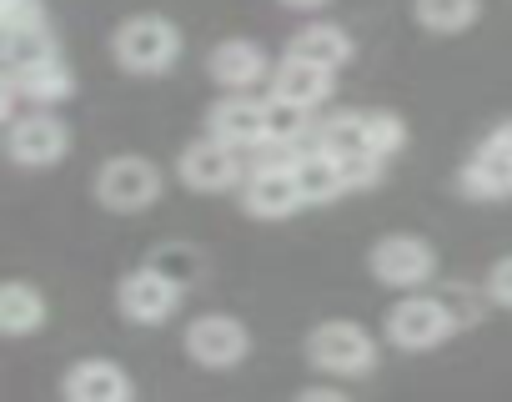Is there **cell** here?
Returning a JSON list of instances; mask_svg holds the SVG:
<instances>
[{
  "label": "cell",
  "instance_id": "cell-1",
  "mask_svg": "<svg viewBox=\"0 0 512 402\" xmlns=\"http://www.w3.org/2000/svg\"><path fill=\"white\" fill-rule=\"evenodd\" d=\"M111 51H116V61H121L126 71L151 76V71H166V66L181 56V31H176L171 21H161V16H136V21H126V26L116 31Z\"/></svg>",
  "mask_w": 512,
  "mask_h": 402
},
{
  "label": "cell",
  "instance_id": "cell-2",
  "mask_svg": "<svg viewBox=\"0 0 512 402\" xmlns=\"http://www.w3.org/2000/svg\"><path fill=\"white\" fill-rule=\"evenodd\" d=\"M161 196V171L146 156H111L96 176V201L106 212H146Z\"/></svg>",
  "mask_w": 512,
  "mask_h": 402
},
{
  "label": "cell",
  "instance_id": "cell-3",
  "mask_svg": "<svg viewBox=\"0 0 512 402\" xmlns=\"http://www.w3.org/2000/svg\"><path fill=\"white\" fill-rule=\"evenodd\" d=\"M307 357L312 367L322 372H337V377H367L377 367V347L362 327L352 322H322L312 337H307Z\"/></svg>",
  "mask_w": 512,
  "mask_h": 402
},
{
  "label": "cell",
  "instance_id": "cell-4",
  "mask_svg": "<svg viewBox=\"0 0 512 402\" xmlns=\"http://www.w3.org/2000/svg\"><path fill=\"white\" fill-rule=\"evenodd\" d=\"M457 332L452 312L442 307V297H402L392 312H387V337L407 352H427L437 342H447Z\"/></svg>",
  "mask_w": 512,
  "mask_h": 402
},
{
  "label": "cell",
  "instance_id": "cell-5",
  "mask_svg": "<svg viewBox=\"0 0 512 402\" xmlns=\"http://www.w3.org/2000/svg\"><path fill=\"white\" fill-rule=\"evenodd\" d=\"M186 352H191V362L221 372V367H236V362L251 352V332H246L236 317L211 312V317H196V322L186 327Z\"/></svg>",
  "mask_w": 512,
  "mask_h": 402
},
{
  "label": "cell",
  "instance_id": "cell-6",
  "mask_svg": "<svg viewBox=\"0 0 512 402\" xmlns=\"http://www.w3.org/2000/svg\"><path fill=\"white\" fill-rule=\"evenodd\" d=\"M11 161L21 166H56L71 146V131L61 116L51 111H31V116H11Z\"/></svg>",
  "mask_w": 512,
  "mask_h": 402
},
{
  "label": "cell",
  "instance_id": "cell-7",
  "mask_svg": "<svg viewBox=\"0 0 512 402\" xmlns=\"http://www.w3.org/2000/svg\"><path fill=\"white\" fill-rule=\"evenodd\" d=\"M432 267H437V257H432V247L422 237H382L372 247V277L382 287L412 292V287H422L432 277Z\"/></svg>",
  "mask_w": 512,
  "mask_h": 402
},
{
  "label": "cell",
  "instance_id": "cell-8",
  "mask_svg": "<svg viewBox=\"0 0 512 402\" xmlns=\"http://www.w3.org/2000/svg\"><path fill=\"white\" fill-rule=\"evenodd\" d=\"M241 207H246L251 217H267V222L302 212V207H307V191H302V181H297V161H292V166H256V176L246 181Z\"/></svg>",
  "mask_w": 512,
  "mask_h": 402
},
{
  "label": "cell",
  "instance_id": "cell-9",
  "mask_svg": "<svg viewBox=\"0 0 512 402\" xmlns=\"http://www.w3.org/2000/svg\"><path fill=\"white\" fill-rule=\"evenodd\" d=\"M116 302H121V312H126L131 322L156 327V322H166V317L176 312V302H181V282H171L161 267H141V272H131V277L121 282Z\"/></svg>",
  "mask_w": 512,
  "mask_h": 402
},
{
  "label": "cell",
  "instance_id": "cell-10",
  "mask_svg": "<svg viewBox=\"0 0 512 402\" xmlns=\"http://www.w3.org/2000/svg\"><path fill=\"white\" fill-rule=\"evenodd\" d=\"M462 191L467 196H507L512 191V126H497L472 161L462 166Z\"/></svg>",
  "mask_w": 512,
  "mask_h": 402
},
{
  "label": "cell",
  "instance_id": "cell-11",
  "mask_svg": "<svg viewBox=\"0 0 512 402\" xmlns=\"http://www.w3.org/2000/svg\"><path fill=\"white\" fill-rule=\"evenodd\" d=\"M236 156H241L236 146H226L221 136H206V141H191L176 166H181V181L191 191H226L236 181V171H241Z\"/></svg>",
  "mask_w": 512,
  "mask_h": 402
},
{
  "label": "cell",
  "instance_id": "cell-12",
  "mask_svg": "<svg viewBox=\"0 0 512 402\" xmlns=\"http://www.w3.org/2000/svg\"><path fill=\"white\" fill-rule=\"evenodd\" d=\"M211 136H221V141L236 146V151L262 146V141H267V106L246 101L241 91L226 96V101H216V106H211Z\"/></svg>",
  "mask_w": 512,
  "mask_h": 402
},
{
  "label": "cell",
  "instance_id": "cell-13",
  "mask_svg": "<svg viewBox=\"0 0 512 402\" xmlns=\"http://www.w3.org/2000/svg\"><path fill=\"white\" fill-rule=\"evenodd\" d=\"M61 387H66L71 402H126V397H131V377H126L116 362H106V357L76 362Z\"/></svg>",
  "mask_w": 512,
  "mask_h": 402
},
{
  "label": "cell",
  "instance_id": "cell-14",
  "mask_svg": "<svg viewBox=\"0 0 512 402\" xmlns=\"http://www.w3.org/2000/svg\"><path fill=\"white\" fill-rule=\"evenodd\" d=\"M262 71H267V56L251 41H221L211 51V81H221L231 91H246L251 81H262Z\"/></svg>",
  "mask_w": 512,
  "mask_h": 402
},
{
  "label": "cell",
  "instance_id": "cell-15",
  "mask_svg": "<svg viewBox=\"0 0 512 402\" xmlns=\"http://www.w3.org/2000/svg\"><path fill=\"white\" fill-rule=\"evenodd\" d=\"M6 81H11L26 101H36V106L66 101V96L76 91V76H71V66H66L61 56H51V61H41V66H31V71H11Z\"/></svg>",
  "mask_w": 512,
  "mask_h": 402
},
{
  "label": "cell",
  "instance_id": "cell-16",
  "mask_svg": "<svg viewBox=\"0 0 512 402\" xmlns=\"http://www.w3.org/2000/svg\"><path fill=\"white\" fill-rule=\"evenodd\" d=\"M277 96L287 101H302V106H322L332 96V71L317 66V61H302V56H287L282 71H277Z\"/></svg>",
  "mask_w": 512,
  "mask_h": 402
},
{
  "label": "cell",
  "instance_id": "cell-17",
  "mask_svg": "<svg viewBox=\"0 0 512 402\" xmlns=\"http://www.w3.org/2000/svg\"><path fill=\"white\" fill-rule=\"evenodd\" d=\"M297 181H302V191H307V207L312 201H337L342 191H347V171H342V161L332 156V151H312V156H297Z\"/></svg>",
  "mask_w": 512,
  "mask_h": 402
},
{
  "label": "cell",
  "instance_id": "cell-18",
  "mask_svg": "<svg viewBox=\"0 0 512 402\" xmlns=\"http://www.w3.org/2000/svg\"><path fill=\"white\" fill-rule=\"evenodd\" d=\"M46 322V297L26 282H11L6 292H0V332L6 337H26Z\"/></svg>",
  "mask_w": 512,
  "mask_h": 402
},
{
  "label": "cell",
  "instance_id": "cell-19",
  "mask_svg": "<svg viewBox=\"0 0 512 402\" xmlns=\"http://www.w3.org/2000/svg\"><path fill=\"white\" fill-rule=\"evenodd\" d=\"M287 56H302V61H317V66L337 71V66L352 61V41H347L342 26H307V31H297Z\"/></svg>",
  "mask_w": 512,
  "mask_h": 402
},
{
  "label": "cell",
  "instance_id": "cell-20",
  "mask_svg": "<svg viewBox=\"0 0 512 402\" xmlns=\"http://www.w3.org/2000/svg\"><path fill=\"white\" fill-rule=\"evenodd\" d=\"M0 56H6V76H11V71H31V66L51 61L56 46H51V31L46 26H21V31H6Z\"/></svg>",
  "mask_w": 512,
  "mask_h": 402
},
{
  "label": "cell",
  "instance_id": "cell-21",
  "mask_svg": "<svg viewBox=\"0 0 512 402\" xmlns=\"http://www.w3.org/2000/svg\"><path fill=\"white\" fill-rule=\"evenodd\" d=\"M412 6H417V21H422L427 31L457 36V31H467V26L477 21L482 0H412Z\"/></svg>",
  "mask_w": 512,
  "mask_h": 402
},
{
  "label": "cell",
  "instance_id": "cell-22",
  "mask_svg": "<svg viewBox=\"0 0 512 402\" xmlns=\"http://www.w3.org/2000/svg\"><path fill=\"white\" fill-rule=\"evenodd\" d=\"M317 146L332 151V156L372 151V146H367V111H342V116H332V121L322 126V141H317Z\"/></svg>",
  "mask_w": 512,
  "mask_h": 402
},
{
  "label": "cell",
  "instance_id": "cell-23",
  "mask_svg": "<svg viewBox=\"0 0 512 402\" xmlns=\"http://www.w3.org/2000/svg\"><path fill=\"white\" fill-rule=\"evenodd\" d=\"M307 111H312V106H302V101L272 96V101H267V141H272V146L302 141V136H307Z\"/></svg>",
  "mask_w": 512,
  "mask_h": 402
},
{
  "label": "cell",
  "instance_id": "cell-24",
  "mask_svg": "<svg viewBox=\"0 0 512 402\" xmlns=\"http://www.w3.org/2000/svg\"><path fill=\"white\" fill-rule=\"evenodd\" d=\"M367 146L387 161L392 151H402V146H407V126H402L392 111H367Z\"/></svg>",
  "mask_w": 512,
  "mask_h": 402
},
{
  "label": "cell",
  "instance_id": "cell-25",
  "mask_svg": "<svg viewBox=\"0 0 512 402\" xmlns=\"http://www.w3.org/2000/svg\"><path fill=\"white\" fill-rule=\"evenodd\" d=\"M442 307L452 312L457 327H472V322L482 317V297H477L472 287H462V282H447V287H442Z\"/></svg>",
  "mask_w": 512,
  "mask_h": 402
},
{
  "label": "cell",
  "instance_id": "cell-26",
  "mask_svg": "<svg viewBox=\"0 0 512 402\" xmlns=\"http://www.w3.org/2000/svg\"><path fill=\"white\" fill-rule=\"evenodd\" d=\"M46 26V0H0V31Z\"/></svg>",
  "mask_w": 512,
  "mask_h": 402
},
{
  "label": "cell",
  "instance_id": "cell-27",
  "mask_svg": "<svg viewBox=\"0 0 512 402\" xmlns=\"http://www.w3.org/2000/svg\"><path fill=\"white\" fill-rule=\"evenodd\" d=\"M151 267H161V272H166L171 282H181V287H186V282H191V277L201 272V257H196L191 247H161Z\"/></svg>",
  "mask_w": 512,
  "mask_h": 402
},
{
  "label": "cell",
  "instance_id": "cell-28",
  "mask_svg": "<svg viewBox=\"0 0 512 402\" xmlns=\"http://www.w3.org/2000/svg\"><path fill=\"white\" fill-rule=\"evenodd\" d=\"M487 297L497 307H512V257H502L492 272H487Z\"/></svg>",
  "mask_w": 512,
  "mask_h": 402
},
{
  "label": "cell",
  "instance_id": "cell-29",
  "mask_svg": "<svg viewBox=\"0 0 512 402\" xmlns=\"http://www.w3.org/2000/svg\"><path fill=\"white\" fill-rule=\"evenodd\" d=\"M287 6H322V0H287Z\"/></svg>",
  "mask_w": 512,
  "mask_h": 402
}]
</instances>
